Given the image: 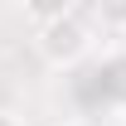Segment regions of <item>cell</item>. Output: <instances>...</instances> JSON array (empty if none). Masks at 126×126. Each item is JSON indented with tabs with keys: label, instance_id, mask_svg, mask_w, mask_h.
<instances>
[{
	"label": "cell",
	"instance_id": "obj_3",
	"mask_svg": "<svg viewBox=\"0 0 126 126\" xmlns=\"http://www.w3.org/2000/svg\"><path fill=\"white\" fill-rule=\"evenodd\" d=\"M92 10L107 29H126V0H92Z\"/></svg>",
	"mask_w": 126,
	"mask_h": 126
},
{
	"label": "cell",
	"instance_id": "obj_2",
	"mask_svg": "<svg viewBox=\"0 0 126 126\" xmlns=\"http://www.w3.org/2000/svg\"><path fill=\"white\" fill-rule=\"evenodd\" d=\"M24 15H29L34 29H39V24H48V19L73 15V0H24Z\"/></svg>",
	"mask_w": 126,
	"mask_h": 126
},
{
	"label": "cell",
	"instance_id": "obj_1",
	"mask_svg": "<svg viewBox=\"0 0 126 126\" xmlns=\"http://www.w3.org/2000/svg\"><path fill=\"white\" fill-rule=\"evenodd\" d=\"M34 48H39V58H44L48 68H78V63L87 58V48H92V34H87V24H82L78 15H63V19L39 24Z\"/></svg>",
	"mask_w": 126,
	"mask_h": 126
},
{
	"label": "cell",
	"instance_id": "obj_4",
	"mask_svg": "<svg viewBox=\"0 0 126 126\" xmlns=\"http://www.w3.org/2000/svg\"><path fill=\"white\" fill-rule=\"evenodd\" d=\"M0 126H19V121H15V116H10V111H0Z\"/></svg>",
	"mask_w": 126,
	"mask_h": 126
}]
</instances>
